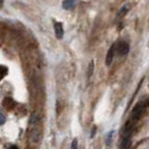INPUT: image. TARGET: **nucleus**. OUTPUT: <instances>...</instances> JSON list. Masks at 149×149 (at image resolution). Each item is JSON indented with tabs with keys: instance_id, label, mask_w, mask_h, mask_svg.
Listing matches in <instances>:
<instances>
[{
	"instance_id": "f8f14e48",
	"label": "nucleus",
	"mask_w": 149,
	"mask_h": 149,
	"mask_svg": "<svg viewBox=\"0 0 149 149\" xmlns=\"http://www.w3.org/2000/svg\"><path fill=\"white\" fill-rule=\"evenodd\" d=\"M5 122H6V117H5L3 112L0 110V126H1V125H3Z\"/></svg>"
},
{
	"instance_id": "39448f33",
	"label": "nucleus",
	"mask_w": 149,
	"mask_h": 149,
	"mask_svg": "<svg viewBox=\"0 0 149 149\" xmlns=\"http://www.w3.org/2000/svg\"><path fill=\"white\" fill-rule=\"evenodd\" d=\"M2 105L5 107V109H6V110L11 111V110L16 107V102L13 97H6V99L2 101Z\"/></svg>"
},
{
	"instance_id": "dca6fc26",
	"label": "nucleus",
	"mask_w": 149,
	"mask_h": 149,
	"mask_svg": "<svg viewBox=\"0 0 149 149\" xmlns=\"http://www.w3.org/2000/svg\"><path fill=\"white\" fill-rule=\"evenodd\" d=\"M3 6V1H0V7H2Z\"/></svg>"
},
{
	"instance_id": "423d86ee",
	"label": "nucleus",
	"mask_w": 149,
	"mask_h": 149,
	"mask_svg": "<svg viewBox=\"0 0 149 149\" xmlns=\"http://www.w3.org/2000/svg\"><path fill=\"white\" fill-rule=\"evenodd\" d=\"M54 29H55V35L57 38H63L64 36V28L61 22H54Z\"/></svg>"
},
{
	"instance_id": "7ed1b4c3",
	"label": "nucleus",
	"mask_w": 149,
	"mask_h": 149,
	"mask_svg": "<svg viewBox=\"0 0 149 149\" xmlns=\"http://www.w3.org/2000/svg\"><path fill=\"white\" fill-rule=\"evenodd\" d=\"M129 44L126 42H119L118 45L116 46V52L118 53V55L120 56H126L129 53Z\"/></svg>"
},
{
	"instance_id": "9d476101",
	"label": "nucleus",
	"mask_w": 149,
	"mask_h": 149,
	"mask_svg": "<svg viewBox=\"0 0 149 149\" xmlns=\"http://www.w3.org/2000/svg\"><path fill=\"white\" fill-rule=\"evenodd\" d=\"M93 70H94V63H93V61H91L89 64V70H88V77H91V76H92Z\"/></svg>"
},
{
	"instance_id": "4468645a",
	"label": "nucleus",
	"mask_w": 149,
	"mask_h": 149,
	"mask_svg": "<svg viewBox=\"0 0 149 149\" xmlns=\"http://www.w3.org/2000/svg\"><path fill=\"white\" fill-rule=\"evenodd\" d=\"M95 131H97V127H93V129H92V132H91V138H93V137H94Z\"/></svg>"
},
{
	"instance_id": "6e6552de",
	"label": "nucleus",
	"mask_w": 149,
	"mask_h": 149,
	"mask_svg": "<svg viewBox=\"0 0 149 149\" xmlns=\"http://www.w3.org/2000/svg\"><path fill=\"white\" fill-rule=\"evenodd\" d=\"M8 72V68L6 66H2V65H0V81L6 76Z\"/></svg>"
},
{
	"instance_id": "0eeeda50",
	"label": "nucleus",
	"mask_w": 149,
	"mask_h": 149,
	"mask_svg": "<svg viewBox=\"0 0 149 149\" xmlns=\"http://www.w3.org/2000/svg\"><path fill=\"white\" fill-rule=\"evenodd\" d=\"M62 6L65 10H73L76 7V1L74 0H65L62 2Z\"/></svg>"
},
{
	"instance_id": "f03ea898",
	"label": "nucleus",
	"mask_w": 149,
	"mask_h": 149,
	"mask_svg": "<svg viewBox=\"0 0 149 149\" xmlns=\"http://www.w3.org/2000/svg\"><path fill=\"white\" fill-rule=\"evenodd\" d=\"M146 108H147V101H140V102H138L137 104L134 105V109H132L130 121H132L134 123L137 122L142 117V114H143V112L146 110Z\"/></svg>"
},
{
	"instance_id": "20e7f679",
	"label": "nucleus",
	"mask_w": 149,
	"mask_h": 149,
	"mask_svg": "<svg viewBox=\"0 0 149 149\" xmlns=\"http://www.w3.org/2000/svg\"><path fill=\"white\" fill-rule=\"evenodd\" d=\"M114 53H116V45L113 44L109 48V51H108V54H107V57H105V65L107 66H110L112 63V61H113V57H114Z\"/></svg>"
},
{
	"instance_id": "9b49d317",
	"label": "nucleus",
	"mask_w": 149,
	"mask_h": 149,
	"mask_svg": "<svg viewBox=\"0 0 149 149\" xmlns=\"http://www.w3.org/2000/svg\"><path fill=\"white\" fill-rule=\"evenodd\" d=\"M128 10H129V8L127 7V6H123V7L120 9V11H119V16H125L126 14L128 13Z\"/></svg>"
},
{
	"instance_id": "1a4fd4ad",
	"label": "nucleus",
	"mask_w": 149,
	"mask_h": 149,
	"mask_svg": "<svg viewBox=\"0 0 149 149\" xmlns=\"http://www.w3.org/2000/svg\"><path fill=\"white\" fill-rule=\"evenodd\" d=\"M114 134V131H110L109 134H107V137H105V143L108 145V146H110L112 142V136Z\"/></svg>"
},
{
	"instance_id": "f257e3e1",
	"label": "nucleus",
	"mask_w": 149,
	"mask_h": 149,
	"mask_svg": "<svg viewBox=\"0 0 149 149\" xmlns=\"http://www.w3.org/2000/svg\"><path fill=\"white\" fill-rule=\"evenodd\" d=\"M43 136V122L37 114H33L28 123V139L31 143H39Z\"/></svg>"
},
{
	"instance_id": "2eb2a0df",
	"label": "nucleus",
	"mask_w": 149,
	"mask_h": 149,
	"mask_svg": "<svg viewBox=\"0 0 149 149\" xmlns=\"http://www.w3.org/2000/svg\"><path fill=\"white\" fill-rule=\"evenodd\" d=\"M8 149H19V148H18L17 146H10V147H9Z\"/></svg>"
},
{
	"instance_id": "ddd939ff",
	"label": "nucleus",
	"mask_w": 149,
	"mask_h": 149,
	"mask_svg": "<svg viewBox=\"0 0 149 149\" xmlns=\"http://www.w3.org/2000/svg\"><path fill=\"white\" fill-rule=\"evenodd\" d=\"M71 149H77V139L75 138L72 141V145H71Z\"/></svg>"
}]
</instances>
